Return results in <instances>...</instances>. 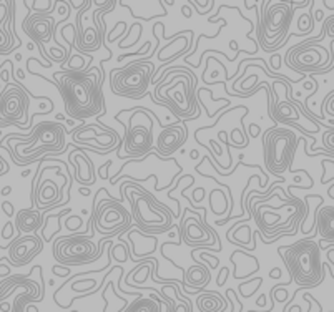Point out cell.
<instances>
[{
  "label": "cell",
  "instance_id": "obj_14",
  "mask_svg": "<svg viewBox=\"0 0 334 312\" xmlns=\"http://www.w3.org/2000/svg\"><path fill=\"white\" fill-rule=\"evenodd\" d=\"M28 90L20 83H5L0 91V128L5 126H19L30 128L28 125V107L30 98Z\"/></svg>",
  "mask_w": 334,
  "mask_h": 312
},
{
  "label": "cell",
  "instance_id": "obj_35",
  "mask_svg": "<svg viewBox=\"0 0 334 312\" xmlns=\"http://www.w3.org/2000/svg\"><path fill=\"white\" fill-rule=\"evenodd\" d=\"M2 206H3V211H5V214H7L8 218L14 216V204L8 203V201H5V203H3Z\"/></svg>",
  "mask_w": 334,
  "mask_h": 312
},
{
  "label": "cell",
  "instance_id": "obj_34",
  "mask_svg": "<svg viewBox=\"0 0 334 312\" xmlns=\"http://www.w3.org/2000/svg\"><path fill=\"white\" fill-rule=\"evenodd\" d=\"M0 148H2V145H0ZM8 170H10V168H8L7 161H5V159L2 158V156H0V176L7 175V173H8Z\"/></svg>",
  "mask_w": 334,
  "mask_h": 312
},
{
  "label": "cell",
  "instance_id": "obj_41",
  "mask_svg": "<svg viewBox=\"0 0 334 312\" xmlns=\"http://www.w3.org/2000/svg\"><path fill=\"white\" fill-rule=\"evenodd\" d=\"M323 5L326 7V8H331V10H333V8H334V2H323Z\"/></svg>",
  "mask_w": 334,
  "mask_h": 312
},
{
  "label": "cell",
  "instance_id": "obj_12",
  "mask_svg": "<svg viewBox=\"0 0 334 312\" xmlns=\"http://www.w3.org/2000/svg\"><path fill=\"white\" fill-rule=\"evenodd\" d=\"M52 252L55 261L65 267L95 263L103 254L100 251V244L95 243L90 234L77 233L70 236H60V238L55 239Z\"/></svg>",
  "mask_w": 334,
  "mask_h": 312
},
{
  "label": "cell",
  "instance_id": "obj_19",
  "mask_svg": "<svg viewBox=\"0 0 334 312\" xmlns=\"http://www.w3.org/2000/svg\"><path fill=\"white\" fill-rule=\"evenodd\" d=\"M92 5H94V2L90 5H87L83 10H80L77 19H75V42H77V50L80 53H87V55L101 48L98 30H96L95 23L88 25L85 22V14Z\"/></svg>",
  "mask_w": 334,
  "mask_h": 312
},
{
  "label": "cell",
  "instance_id": "obj_26",
  "mask_svg": "<svg viewBox=\"0 0 334 312\" xmlns=\"http://www.w3.org/2000/svg\"><path fill=\"white\" fill-rule=\"evenodd\" d=\"M125 312H162V302L155 296L151 297H137L133 304L128 306V311Z\"/></svg>",
  "mask_w": 334,
  "mask_h": 312
},
{
  "label": "cell",
  "instance_id": "obj_17",
  "mask_svg": "<svg viewBox=\"0 0 334 312\" xmlns=\"http://www.w3.org/2000/svg\"><path fill=\"white\" fill-rule=\"evenodd\" d=\"M44 249V239L39 234H19L7 244L8 259L14 267H24V266L30 264L37 256Z\"/></svg>",
  "mask_w": 334,
  "mask_h": 312
},
{
  "label": "cell",
  "instance_id": "obj_37",
  "mask_svg": "<svg viewBox=\"0 0 334 312\" xmlns=\"http://www.w3.org/2000/svg\"><path fill=\"white\" fill-rule=\"evenodd\" d=\"M249 132H251V136H258V134L261 133V130L256 123H253L251 126H249Z\"/></svg>",
  "mask_w": 334,
  "mask_h": 312
},
{
  "label": "cell",
  "instance_id": "obj_33",
  "mask_svg": "<svg viewBox=\"0 0 334 312\" xmlns=\"http://www.w3.org/2000/svg\"><path fill=\"white\" fill-rule=\"evenodd\" d=\"M14 231H15L14 223H10V221H8L7 224L3 226V231H2L3 239H12V238H14Z\"/></svg>",
  "mask_w": 334,
  "mask_h": 312
},
{
  "label": "cell",
  "instance_id": "obj_18",
  "mask_svg": "<svg viewBox=\"0 0 334 312\" xmlns=\"http://www.w3.org/2000/svg\"><path fill=\"white\" fill-rule=\"evenodd\" d=\"M188 140V128L185 121H175L171 125H165L162 132L156 136L155 151L160 158L168 159L173 153H176Z\"/></svg>",
  "mask_w": 334,
  "mask_h": 312
},
{
  "label": "cell",
  "instance_id": "obj_27",
  "mask_svg": "<svg viewBox=\"0 0 334 312\" xmlns=\"http://www.w3.org/2000/svg\"><path fill=\"white\" fill-rule=\"evenodd\" d=\"M308 156H319L328 155L329 158H334V126H329L323 133V148L311 146V151H306Z\"/></svg>",
  "mask_w": 334,
  "mask_h": 312
},
{
  "label": "cell",
  "instance_id": "obj_42",
  "mask_svg": "<svg viewBox=\"0 0 334 312\" xmlns=\"http://www.w3.org/2000/svg\"><path fill=\"white\" fill-rule=\"evenodd\" d=\"M10 191H12V188L10 186H5L3 188V191H2V195L5 196V195H10Z\"/></svg>",
  "mask_w": 334,
  "mask_h": 312
},
{
  "label": "cell",
  "instance_id": "obj_36",
  "mask_svg": "<svg viewBox=\"0 0 334 312\" xmlns=\"http://www.w3.org/2000/svg\"><path fill=\"white\" fill-rule=\"evenodd\" d=\"M8 276H10V266L0 264V277L5 279V277H8Z\"/></svg>",
  "mask_w": 334,
  "mask_h": 312
},
{
  "label": "cell",
  "instance_id": "obj_20",
  "mask_svg": "<svg viewBox=\"0 0 334 312\" xmlns=\"http://www.w3.org/2000/svg\"><path fill=\"white\" fill-rule=\"evenodd\" d=\"M65 183L60 186L55 179L39 178L37 195H35V209L50 213L53 208H58L63 201V188H65Z\"/></svg>",
  "mask_w": 334,
  "mask_h": 312
},
{
  "label": "cell",
  "instance_id": "obj_9",
  "mask_svg": "<svg viewBox=\"0 0 334 312\" xmlns=\"http://www.w3.org/2000/svg\"><path fill=\"white\" fill-rule=\"evenodd\" d=\"M155 63L150 60H132L120 68L110 70V90L115 96L140 100L148 93L155 80Z\"/></svg>",
  "mask_w": 334,
  "mask_h": 312
},
{
  "label": "cell",
  "instance_id": "obj_43",
  "mask_svg": "<svg viewBox=\"0 0 334 312\" xmlns=\"http://www.w3.org/2000/svg\"><path fill=\"white\" fill-rule=\"evenodd\" d=\"M230 47L233 48V50H236V52H239V48H238V44H236L235 40H233V42H231V44H230Z\"/></svg>",
  "mask_w": 334,
  "mask_h": 312
},
{
  "label": "cell",
  "instance_id": "obj_30",
  "mask_svg": "<svg viewBox=\"0 0 334 312\" xmlns=\"http://www.w3.org/2000/svg\"><path fill=\"white\" fill-rule=\"evenodd\" d=\"M326 115L334 116V90L329 91L323 98V103H321V120H324Z\"/></svg>",
  "mask_w": 334,
  "mask_h": 312
},
{
  "label": "cell",
  "instance_id": "obj_31",
  "mask_svg": "<svg viewBox=\"0 0 334 312\" xmlns=\"http://www.w3.org/2000/svg\"><path fill=\"white\" fill-rule=\"evenodd\" d=\"M323 28H324V32H326V35L331 37L334 42V15L323 20Z\"/></svg>",
  "mask_w": 334,
  "mask_h": 312
},
{
  "label": "cell",
  "instance_id": "obj_3",
  "mask_svg": "<svg viewBox=\"0 0 334 312\" xmlns=\"http://www.w3.org/2000/svg\"><path fill=\"white\" fill-rule=\"evenodd\" d=\"M130 178V176H128ZM123 203L125 200L130 201V213L133 218V224L138 231L148 236L163 234L173 227V219L175 214L167 204L158 201L148 189H145L137 181L126 179L120 186Z\"/></svg>",
  "mask_w": 334,
  "mask_h": 312
},
{
  "label": "cell",
  "instance_id": "obj_8",
  "mask_svg": "<svg viewBox=\"0 0 334 312\" xmlns=\"http://www.w3.org/2000/svg\"><path fill=\"white\" fill-rule=\"evenodd\" d=\"M299 136L291 128L285 126H271L261 136V150H263V163L268 173L281 178L283 173L293 171L296 150H298Z\"/></svg>",
  "mask_w": 334,
  "mask_h": 312
},
{
  "label": "cell",
  "instance_id": "obj_44",
  "mask_svg": "<svg viewBox=\"0 0 334 312\" xmlns=\"http://www.w3.org/2000/svg\"><path fill=\"white\" fill-rule=\"evenodd\" d=\"M190 156H191L193 159H194V158H198V151H196V150H193L191 153H190Z\"/></svg>",
  "mask_w": 334,
  "mask_h": 312
},
{
  "label": "cell",
  "instance_id": "obj_24",
  "mask_svg": "<svg viewBox=\"0 0 334 312\" xmlns=\"http://www.w3.org/2000/svg\"><path fill=\"white\" fill-rule=\"evenodd\" d=\"M211 281V272L210 267L201 263H194L193 266L185 271L183 276V288H194V292L201 290L206 284H210Z\"/></svg>",
  "mask_w": 334,
  "mask_h": 312
},
{
  "label": "cell",
  "instance_id": "obj_6",
  "mask_svg": "<svg viewBox=\"0 0 334 312\" xmlns=\"http://www.w3.org/2000/svg\"><path fill=\"white\" fill-rule=\"evenodd\" d=\"M128 120H117L123 125V146L117 156L130 161L146 158L155 148V116L148 108L137 107L128 110Z\"/></svg>",
  "mask_w": 334,
  "mask_h": 312
},
{
  "label": "cell",
  "instance_id": "obj_7",
  "mask_svg": "<svg viewBox=\"0 0 334 312\" xmlns=\"http://www.w3.org/2000/svg\"><path fill=\"white\" fill-rule=\"evenodd\" d=\"M90 221L95 233L103 236L105 239H112L115 236L121 238V234L128 233L133 226L132 213L120 200L110 196L105 188H100L96 193Z\"/></svg>",
  "mask_w": 334,
  "mask_h": 312
},
{
  "label": "cell",
  "instance_id": "obj_4",
  "mask_svg": "<svg viewBox=\"0 0 334 312\" xmlns=\"http://www.w3.org/2000/svg\"><path fill=\"white\" fill-rule=\"evenodd\" d=\"M278 254L281 256L291 281L298 284L299 289H311L323 284L326 264L323 263L319 244L314 238H304L287 246H280Z\"/></svg>",
  "mask_w": 334,
  "mask_h": 312
},
{
  "label": "cell",
  "instance_id": "obj_10",
  "mask_svg": "<svg viewBox=\"0 0 334 312\" xmlns=\"http://www.w3.org/2000/svg\"><path fill=\"white\" fill-rule=\"evenodd\" d=\"M326 37L324 28H321L319 37L316 39L304 40L301 44H296L291 48H287L285 53V63L287 68H291L296 73L306 75L314 78V75H323L331 71V52L319 42Z\"/></svg>",
  "mask_w": 334,
  "mask_h": 312
},
{
  "label": "cell",
  "instance_id": "obj_40",
  "mask_svg": "<svg viewBox=\"0 0 334 312\" xmlns=\"http://www.w3.org/2000/svg\"><path fill=\"white\" fill-rule=\"evenodd\" d=\"M80 193H82L83 196H88L90 195V189H87L85 186H83V188H80Z\"/></svg>",
  "mask_w": 334,
  "mask_h": 312
},
{
  "label": "cell",
  "instance_id": "obj_23",
  "mask_svg": "<svg viewBox=\"0 0 334 312\" xmlns=\"http://www.w3.org/2000/svg\"><path fill=\"white\" fill-rule=\"evenodd\" d=\"M45 224V214L39 209H20L15 213L14 226L19 234H35Z\"/></svg>",
  "mask_w": 334,
  "mask_h": 312
},
{
  "label": "cell",
  "instance_id": "obj_16",
  "mask_svg": "<svg viewBox=\"0 0 334 312\" xmlns=\"http://www.w3.org/2000/svg\"><path fill=\"white\" fill-rule=\"evenodd\" d=\"M57 22L52 15H42V14H28L22 22V30L25 35L35 44V47L40 50L42 57L48 58V52L45 50V45L53 40Z\"/></svg>",
  "mask_w": 334,
  "mask_h": 312
},
{
  "label": "cell",
  "instance_id": "obj_38",
  "mask_svg": "<svg viewBox=\"0 0 334 312\" xmlns=\"http://www.w3.org/2000/svg\"><path fill=\"white\" fill-rule=\"evenodd\" d=\"M269 276L273 277V279H278V277L281 276V271L278 267H274V269H271V272H269Z\"/></svg>",
  "mask_w": 334,
  "mask_h": 312
},
{
  "label": "cell",
  "instance_id": "obj_1",
  "mask_svg": "<svg viewBox=\"0 0 334 312\" xmlns=\"http://www.w3.org/2000/svg\"><path fill=\"white\" fill-rule=\"evenodd\" d=\"M52 80L62 96L65 113L72 120L85 123L88 118L105 115V70L101 63L80 71L62 68L53 71Z\"/></svg>",
  "mask_w": 334,
  "mask_h": 312
},
{
  "label": "cell",
  "instance_id": "obj_22",
  "mask_svg": "<svg viewBox=\"0 0 334 312\" xmlns=\"http://www.w3.org/2000/svg\"><path fill=\"white\" fill-rule=\"evenodd\" d=\"M316 226V233L321 236V241L326 244H334V206L319 203L314 209V221L312 229Z\"/></svg>",
  "mask_w": 334,
  "mask_h": 312
},
{
  "label": "cell",
  "instance_id": "obj_2",
  "mask_svg": "<svg viewBox=\"0 0 334 312\" xmlns=\"http://www.w3.org/2000/svg\"><path fill=\"white\" fill-rule=\"evenodd\" d=\"M67 130L60 121H40L28 136L22 134H7V151L15 164L28 166L44 158L63 153L67 150Z\"/></svg>",
  "mask_w": 334,
  "mask_h": 312
},
{
  "label": "cell",
  "instance_id": "obj_39",
  "mask_svg": "<svg viewBox=\"0 0 334 312\" xmlns=\"http://www.w3.org/2000/svg\"><path fill=\"white\" fill-rule=\"evenodd\" d=\"M183 14H185V17H191V12H190V5H183Z\"/></svg>",
  "mask_w": 334,
  "mask_h": 312
},
{
  "label": "cell",
  "instance_id": "obj_21",
  "mask_svg": "<svg viewBox=\"0 0 334 312\" xmlns=\"http://www.w3.org/2000/svg\"><path fill=\"white\" fill-rule=\"evenodd\" d=\"M73 151L69 156V161L75 168V179L78 181L82 186H92L95 183V168L92 159L88 158L87 148H77L73 145Z\"/></svg>",
  "mask_w": 334,
  "mask_h": 312
},
{
  "label": "cell",
  "instance_id": "obj_29",
  "mask_svg": "<svg viewBox=\"0 0 334 312\" xmlns=\"http://www.w3.org/2000/svg\"><path fill=\"white\" fill-rule=\"evenodd\" d=\"M298 27H299V32H298V37L299 35H308V33L312 32V28H314V20H312V12L306 15H301L298 19Z\"/></svg>",
  "mask_w": 334,
  "mask_h": 312
},
{
  "label": "cell",
  "instance_id": "obj_15",
  "mask_svg": "<svg viewBox=\"0 0 334 312\" xmlns=\"http://www.w3.org/2000/svg\"><path fill=\"white\" fill-rule=\"evenodd\" d=\"M180 243L183 241L187 246H191L194 249L200 247H213V244L218 241L216 231L211 227L208 223H203L201 216L187 218V213H183V218L178 226Z\"/></svg>",
  "mask_w": 334,
  "mask_h": 312
},
{
  "label": "cell",
  "instance_id": "obj_45",
  "mask_svg": "<svg viewBox=\"0 0 334 312\" xmlns=\"http://www.w3.org/2000/svg\"><path fill=\"white\" fill-rule=\"evenodd\" d=\"M316 17H318V20H323V12L318 10V12H316Z\"/></svg>",
  "mask_w": 334,
  "mask_h": 312
},
{
  "label": "cell",
  "instance_id": "obj_32",
  "mask_svg": "<svg viewBox=\"0 0 334 312\" xmlns=\"http://www.w3.org/2000/svg\"><path fill=\"white\" fill-rule=\"evenodd\" d=\"M52 271L55 276H62V277L70 276V267H65V266H60V264H55L52 267Z\"/></svg>",
  "mask_w": 334,
  "mask_h": 312
},
{
  "label": "cell",
  "instance_id": "obj_11",
  "mask_svg": "<svg viewBox=\"0 0 334 312\" xmlns=\"http://www.w3.org/2000/svg\"><path fill=\"white\" fill-rule=\"evenodd\" d=\"M44 299V284L28 276H8L0 281V312H24L33 301Z\"/></svg>",
  "mask_w": 334,
  "mask_h": 312
},
{
  "label": "cell",
  "instance_id": "obj_28",
  "mask_svg": "<svg viewBox=\"0 0 334 312\" xmlns=\"http://www.w3.org/2000/svg\"><path fill=\"white\" fill-rule=\"evenodd\" d=\"M24 5H27L30 10H33V14H42V15H50L57 7V2H52V0H35V2H24Z\"/></svg>",
  "mask_w": 334,
  "mask_h": 312
},
{
  "label": "cell",
  "instance_id": "obj_13",
  "mask_svg": "<svg viewBox=\"0 0 334 312\" xmlns=\"http://www.w3.org/2000/svg\"><path fill=\"white\" fill-rule=\"evenodd\" d=\"M70 136L73 145H80L98 155H108L112 151H117L118 155L123 146V136L103 123H80L70 132Z\"/></svg>",
  "mask_w": 334,
  "mask_h": 312
},
{
  "label": "cell",
  "instance_id": "obj_5",
  "mask_svg": "<svg viewBox=\"0 0 334 312\" xmlns=\"http://www.w3.org/2000/svg\"><path fill=\"white\" fill-rule=\"evenodd\" d=\"M256 10V42L264 52L271 53L278 48L285 47L291 37H296V32H289L293 23L294 7L293 2H273L266 0L260 2Z\"/></svg>",
  "mask_w": 334,
  "mask_h": 312
},
{
  "label": "cell",
  "instance_id": "obj_25",
  "mask_svg": "<svg viewBox=\"0 0 334 312\" xmlns=\"http://www.w3.org/2000/svg\"><path fill=\"white\" fill-rule=\"evenodd\" d=\"M196 307L200 312H223L226 309V301L221 294L208 290V292H201L196 297Z\"/></svg>",
  "mask_w": 334,
  "mask_h": 312
}]
</instances>
